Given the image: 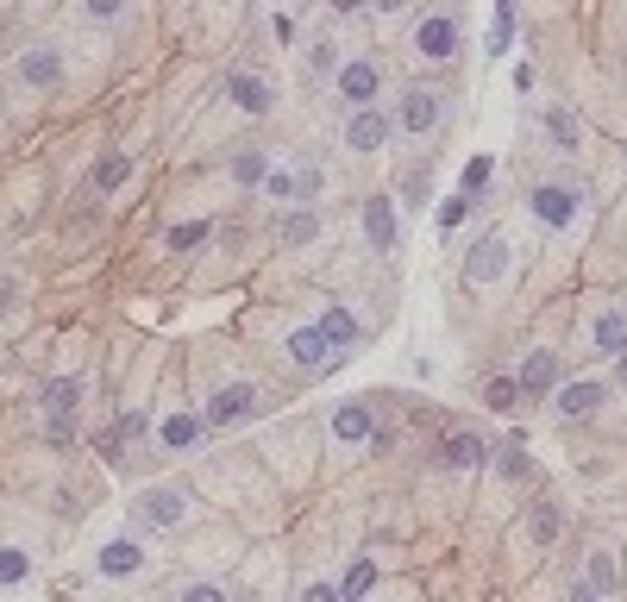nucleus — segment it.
I'll list each match as a JSON object with an SVG mask.
<instances>
[{
	"label": "nucleus",
	"instance_id": "f257e3e1",
	"mask_svg": "<svg viewBox=\"0 0 627 602\" xmlns=\"http://www.w3.org/2000/svg\"><path fill=\"white\" fill-rule=\"evenodd\" d=\"M508 264H515L508 239H502V233H483L471 251H464V283H471V289H490V283H502V276H508Z\"/></svg>",
	"mask_w": 627,
	"mask_h": 602
},
{
	"label": "nucleus",
	"instance_id": "f03ea898",
	"mask_svg": "<svg viewBox=\"0 0 627 602\" xmlns=\"http://www.w3.org/2000/svg\"><path fill=\"white\" fill-rule=\"evenodd\" d=\"M182 515H189V490H182V483H151V490L132 502L138 527H176Z\"/></svg>",
	"mask_w": 627,
	"mask_h": 602
},
{
	"label": "nucleus",
	"instance_id": "7ed1b4c3",
	"mask_svg": "<svg viewBox=\"0 0 627 602\" xmlns=\"http://www.w3.org/2000/svg\"><path fill=\"white\" fill-rule=\"evenodd\" d=\"M396 126L408 138H433L439 126H446V95H433V88H408L402 107H396Z\"/></svg>",
	"mask_w": 627,
	"mask_h": 602
},
{
	"label": "nucleus",
	"instance_id": "20e7f679",
	"mask_svg": "<svg viewBox=\"0 0 627 602\" xmlns=\"http://www.w3.org/2000/svg\"><path fill=\"white\" fill-rule=\"evenodd\" d=\"M389 138H396V120H389L383 107H358L352 120H345V151H358V157H377Z\"/></svg>",
	"mask_w": 627,
	"mask_h": 602
},
{
	"label": "nucleus",
	"instance_id": "39448f33",
	"mask_svg": "<svg viewBox=\"0 0 627 602\" xmlns=\"http://www.w3.org/2000/svg\"><path fill=\"white\" fill-rule=\"evenodd\" d=\"M251 414H258V389H251V383H220L214 396H207L201 421L207 427H239V421H251Z\"/></svg>",
	"mask_w": 627,
	"mask_h": 602
},
{
	"label": "nucleus",
	"instance_id": "423d86ee",
	"mask_svg": "<svg viewBox=\"0 0 627 602\" xmlns=\"http://www.w3.org/2000/svg\"><path fill=\"white\" fill-rule=\"evenodd\" d=\"M527 207H533V220H540V226L565 233V226L577 220V207H584V195H577V189H559V182H546V189L527 195Z\"/></svg>",
	"mask_w": 627,
	"mask_h": 602
},
{
	"label": "nucleus",
	"instance_id": "0eeeda50",
	"mask_svg": "<svg viewBox=\"0 0 627 602\" xmlns=\"http://www.w3.org/2000/svg\"><path fill=\"white\" fill-rule=\"evenodd\" d=\"M414 57H427V63L458 57V19L452 13H427L421 26H414Z\"/></svg>",
	"mask_w": 627,
	"mask_h": 602
},
{
	"label": "nucleus",
	"instance_id": "6e6552de",
	"mask_svg": "<svg viewBox=\"0 0 627 602\" xmlns=\"http://www.w3.org/2000/svg\"><path fill=\"white\" fill-rule=\"evenodd\" d=\"M377 88H383L377 57H352V63H339V95L352 101V113H358V107H377Z\"/></svg>",
	"mask_w": 627,
	"mask_h": 602
},
{
	"label": "nucleus",
	"instance_id": "1a4fd4ad",
	"mask_svg": "<svg viewBox=\"0 0 627 602\" xmlns=\"http://www.w3.org/2000/svg\"><path fill=\"white\" fill-rule=\"evenodd\" d=\"M19 82H26V88H57L63 82V51H51V44L19 51Z\"/></svg>",
	"mask_w": 627,
	"mask_h": 602
},
{
	"label": "nucleus",
	"instance_id": "9d476101",
	"mask_svg": "<svg viewBox=\"0 0 627 602\" xmlns=\"http://www.w3.org/2000/svg\"><path fill=\"white\" fill-rule=\"evenodd\" d=\"M76 408H82V383L76 377H57V383H44V414H51V433L63 439L69 421H76Z\"/></svg>",
	"mask_w": 627,
	"mask_h": 602
},
{
	"label": "nucleus",
	"instance_id": "9b49d317",
	"mask_svg": "<svg viewBox=\"0 0 627 602\" xmlns=\"http://www.w3.org/2000/svg\"><path fill=\"white\" fill-rule=\"evenodd\" d=\"M521 396H546V389H559V352H527L521 370H515Z\"/></svg>",
	"mask_w": 627,
	"mask_h": 602
},
{
	"label": "nucleus",
	"instance_id": "f8f14e48",
	"mask_svg": "<svg viewBox=\"0 0 627 602\" xmlns=\"http://www.w3.org/2000/svg\"><path fill=\"white\" fill-rule=\"evenodd\" d=\"M364 239L377 251H396V201L389 195H370L364 201Z\"/></svg>",
	"mask_w": 627,
	"mask_h": 602
},
{
	"label": "nucleus",
	"instance_id": "ddd939ff",
	"mask_svg": "<svg viewBox=\"0 0 627 602\" xmlns=\"http://www.w3.org/2000/svg\"><path fill=\"white\" fill-rule=\"evenodd\" d=\"M602 402H609V383H596V377L565 383V389H559V414H571V421H590Z\"/></svg>",
	"mask_w": 627,
	"mask_h": 602
},
{
	"label": "nucleus",
	"instance_id": "4468645a",
	"mask_svg": "<svg viewBox=\"0 0 627 602\" xmlns=\"http://www.w3.org/2000/svg\"><path fill=\"white\" fill-rule=\"evenodd\" d=\"M289 358H295L301 370H327V364H339V352L320 339V327H295V333H289Z\"/></svg>",
	"mask_w": 627,
	"mask_h": 602
},
{
	"label": "nucleus",
	"instance_id": "2eb2a0df",
	"mask_svg": "<svg viewBox=\"0 0 627 602\" xmlns=\"http://www.w3.org/2000/svg\"><path fill=\"white\" fill-rule=\"evenodd\" d=\"M483 458H490V446H483L477 433H452L446 452H439V471H477Z\"/></svg>",
	"mask_w": 627,
	"mask_h": 602
},
{
	"label": "nucleus",
	"instance_id": "dca6fc26",
	"mask_svg": "<svg viewBox=\"0 0 627 602\" xmlns=\"http://www.w3.org/2000/svg\"><path fill=\"white\" fill-rule=\"evenodd\" d=\"M333 433L345 439V446H358V439H377V414H370V402H345L333 414Z\"/></svg>",
	"mask_w": 627,
	"mask_h": 602
},
{
	"label": "nucleus",
	"instance_id": "f3484780",
	"mask_svg": "<svg viewBox=\"0 0 627 602\" xmlns=\"http://www.w3.org/2000/svg\"><path fill=\"white\" fill-rule=\"evenodd\" d=\"M88 182H95V195L126 189V182H132V151H101V157H95V176H88Z\"/></svg>",
	"mask_w": 627,
	"mask_h": 602
},
{
	"label": "nucleus",
	"instance_id": "a211bd4d",
	"mask_svg": "<svg viewBox=\"0 0 627 602\" xmlns=\"http://www.w3.org/2000/svg\"><path fill=\"white\" fill-rule=\"evenodd\" d=\"M132 571H145V546L138 540H107L101 546V577H132Z\"/></svg>",
	"mask_w": 627,
	"mask_h": 602
},
{
	"label": "nucleus",
	"instance_id": "6ab92c4d",
	"mask_svg": "<svg viewBox=\"0 0 627 602\" xmlns=\"http://www.w3.org/2000/svg\"><path fill=\"white\" fill-rule=\"evenodd\" d=\"M201 414H164V421H157V439H164V452H189L195 439H201Z\"/></svg>",
	"mask_w": 627,
	"mask_h": 602
},
{
	"label": "nucleus",
	"instance_id": "aec40b11",
	"mask_svg": "<svg viewBox=\"0 0 627 602\" xmlns=\"http://www.w3.org/2000/svg\"><path fill=\"white\" fill-rule=\"evenodd\" d=\"M314 239H320V214L314 207H295V214H283V226H276V245H289V251L314 245Z\"/></svg>",
	"mask_w": 627,
	"mask_h": 602
},
{
	"label": "nucleus",
	"instance_id": "412c9836",
	"mask_svg": "<svg viewBox=\"0 0 627 602\" xmlns=\"http://www.w3.org/2000/svg\"><path fill=\"white\" fill-rule=\"evenodd\" d=\"M615 584H621V565H615V552H590V559H584V590L602 602V596H615Z\"/></svg>",
	"mask_w": 627,
	"mask_h": 602
},
{
	"label": "nucleus",
	"instance_id": "4be33fe9",
	"mask_svg": "<svg viewBox=\"0 0 627 602\" xmlns=\"http://www.w3.org/2000/svg\"><path fill=\"white\" fill-rule=\"evenodd\" d=\"M596 352H609V358H621L627 352V308H609V314H596Z\"/></svg>",
	"mask_w": 627,
	"mask_h": 602
},
{
	"label": "nucleus",
	"instance_id": "5701e85b",
	"mask_svg": "<svg viewBox=\"0 0 627 602\" xmlns=\"http://www.w3.org/2000/svg\"><path fill=\"white\" fill-rule=\"evenodd\" d=\"M226 95L239 101L245 113H270V88L258 76H245V69H232V76H226Z\"/></svg>",
	"mask_w": 627,
	"mask_h": 602
},
{
	"label": "nucleus",
	"instance_id": "b1692460",
	"mask_svg": "<svg viewBox=\"0 0 627 602\" xmlns=\"http://www.w3.org/2000/svg\"><path fill=\"white\" fill-rule=\"evenodd\" d=\"M320 339H327L333 352H339V345H352V339H358V320L345 314V308H327V314H320Z\"/></svg>",
	"mask_w": 627,
	"mask_h": 602
},
{
	"label": "nucleus",
	"instance_id": "393cba45",
	"mask_svg": "<svg viewBox=\"0 0 627 602\" xmlns=\"http://www.w3.org/2000/svg\"><path fill=\"white\" fill-rule=\"evenodd\" d=\"M559 508H552V502H533V521H527V534H533V546H552V540H559Z\"/></svg>",
	"mask_w": 627,
	"mask_h": 602
},
{
	"label": "nucleus",
	"instance_id": "a878e982",
	"mask_svg": "<svg viewBox=\"0 0 627 602\" xmlns=\"http://www.w3.org/2000/svg\"><path fill=\"white\" fill-rule=\"evenodd\" d=\"M370 584H377V565H370V559H358L352 571H345L339 596H345V602H364V596H370Z\"/></svg>",
	"mask_w": 627,
	"mask_h": 602
},
{
	"label": "nucleus",
	"instance_id": "bb28decb",
	"mask_svg": "<svg viewBox=\"0 0 627 602\" xmlns=\"http://www.w3.org/2000/svg\"><path fill=\"white\" fill-rule=\"evenodd\" d=\"M483 402H490L496 414H515V408H521V383H515V377H496L490 389H483Z\"/></svg>",
	"mask_w": 627,
	"mask_h": 602
},
{
	"label": "nucleus",
	"instance_id": "cd10ccee",
	"mask_svg": "<svg viewBox=\"0 0 627 602\" xmlns=\"http://www.w3.org/2000/svg\"><path fill=\"white\" fill-rule=\"evenodd\" d=\"M26 571H32V559L19 546H0V590L7 584H26Z\"/></svg>",
	"mask_w": 627,
	"mask_h": 602
},
{
	"label": "nucleus",
	"instance_id": "c85d7f7f",
	"mask_svg": "<svg viewBox=\"0 0 627 602\" xmlns=\"http://www.w3.org/2000/svg\"><path fill=\"white\" fill-rule=\"evenodd\" d=\"M207 233H214V226H207V220H189V226H170V239H164V245H170V251H195V245H201Z\"/></svg>",
	"mask_w": 627,
	"mask_h": 602
},
{
	"label": "nucleus",
	"instance_id": "c756f323",
	"mask_svg": "<svg viewBox=\"0 0 627 602\" xmlns=\"http://www.w3.org/2000/svg\"><path fill=\"white\" fill-rule=\"evenodd\" d=\"M508 38H515V7L502 0V7H496V26H490V57H502V51H508Z\"/></svg>",
	"mask_w": 627,
	"mask_h": 602
},
{
	"label": "nucleus",
	"instance_id": "7c9ffc66",
	"mask_svg": "<svg viewBox=\"0 0 627 602\" xmlns=\"http://www.w3.org/2000/svg\"><path fill=\"white\" fill-rule=\"evenodd\" d=\"M490 176H496V164H490V157H471V164H464V176H458V195H477Z\"/></svg>",
	"mask_w": 627,
	"mask_h": 602
},
{
	"label": "nucleus",
	"instance_id": "2f4dec72",
	"mask_svg": "<svg viewBox=\"0 0 627 602\" xmlns=\"http://www.w3.org/2000/svg\"><path fill=\"white\" fill-rule=\"evenodd\" d=\"M527 471H533L527 439H508V446H502V477H527Z\"/></svg>",
	"mask_w": 627,
	"mask_h": 602
},
{
	"label": "nucleus",
	"instance_id": "473e14b6",
	"mask_svg": "<svg viewBox=\"0 0 627 602\" xmlns=\"http://www.w3.org/2000/svg\"><path fill=\"white\" fill-rule=\"evenodd\" d=\"M232 176H239V182H264V176H270V157H264V151H239Z\"/></svg>",
	"mask_w": 627,
	"mask_h": 602
},
{
	"label": "nucleus",
	"instance_id": "72a5a7b5",
	"mask_svg": "<svg viewBox=\"0 0 627 602\" xmlns=\"http://www.w3.org/2000/svg\"><path fill=\"white\" fill-rule=\"evenodd\" d=\"M308 69H314V76H327V69H339V44H333V38H320L314 51H308Z\"/></svg>",
	"mask_w": 627,
	"mask_h": 602
},
{
	"label": "nucleus",
	"instance_id": "f704fd0d",
	"mask_svg": "<svg viewBox=\"0 0 627 602\" xmlns=\"http://www.w3.org/2000/svg\"><path fill=\"white\" fill-rule=\"evenodd\" d=\"M264 195H270V201H295L301 189H295V176H289V170H270V176H264Z\"/></svg>",
	"mask_w": 627,
	"mask_h": 602
},
{
	"label": "nucleus",
	"instance_id": "c9c22d12",
	"mask_svg": "<svg viewBox=\"0 0 627 602\" xmlns=\"http://www.w3.org/2000/svg\"><path fill=\"white\" fill-rule=\"evenodd\" d=\"M552 138H559L565 151H577V138H584V126H577L571 113H552Z\"/></svg>",
	"mask_w": 627,
	"mask_h": 602
},
{
	"label": "nucleus",
	"instance_id": "e433bc0d",
	"mask_svg": "<svg viewBox=\"0 0 627 602\" xmlns=\"http://www.w3.org/2000/svg\"><path fill=\"white\" fill-rule=\"evenodd\" d=\"M464 214H471V195H446L439 201V226H458Z\"/></svg>",
	"mask_w": 627,
	"mask_h": 602
},
{
	"label": "nucleus",
	"instance_id": "4c0bfd02",
	"mask_svg": "<svg viewBox=\"0 0 627 602\" xmlns=\"http://www.w3.org/2000/svg\"><path fill=\"white\" fill-rule=\"evenodd\" d=\"M176 602H226V590H220V584H189Z\"/></svg>",
	"mask_w": 627,
	"mask_h": 602
},
{
	"label": "nucleus",
	"instance_id": "58836bf2",
	"mask_svg": "<svg viewBox=\"0 0 627 602\" xmlns=\"http://www.w3.org/2000/svg\"><path fill=\"white\" fill-rule=\"evenodd\" d=\"M301 602H345V596H339V584H308V590H301Z\"/></svg>",
	"mask_w": 627,
	"mask_h": 602
},
{
	"label": "nucleus",
	"instance_id": "ea45409f",
	"mask_svg": "<svg viewBox=\"0 0 627 602\" xmlns=\"http://www.w3.org/2000/svg\"><path fill=\"white\" fill-rule=\"evenodd\" d=\"M13 308V283H0V314H7Z\"/></svg>",
	"mask_w": 627,
	"mask_h": 602
},
{
	"label": "nucleus",
	"instance_id": "a19ab883",
	"mask_svg": "<svg viewBox=\"0 0 627 602\" xmlns=\"http://www.w3.org/2000/svg\"><path fill=\"white\" fill-rule=\"evenodd\" d=\"M615 383H627V352H621V358H615Z\"/></svg>",
	"mask_w": 627,
	"mask_h": 602
},
{
	"label": "nucleus",
	"instance_id": "79ce46f5",
	"mask_svg": "<svg viewBox=\"0 0 627 602\" xmlns=\"http://www.w3.org/2000/svg\"><path fill=\"white\" fill-rule=\"evenodd\" d=\"M571 602H596V596H590V590H571Z\"/></svg>",
	"mask_w": 627,
	"mask_h": 602
}]
</instances>
